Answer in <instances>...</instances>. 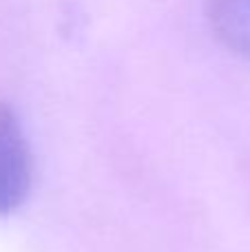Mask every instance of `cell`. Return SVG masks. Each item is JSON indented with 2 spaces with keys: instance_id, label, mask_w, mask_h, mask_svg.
I'll list each match as a JSON object with an SVG mask.
<instances>
[{
  "instance_id": "obj_1",
  "label": "cell",
  "mask_w": 250,
  "mask_h": 252,
  "mask_svg": "<svg viewBox=\"0 0 250 252\" xmlns=\"http://www.w3.org/2000/svg\"><path fill=\"white\" fill-rule=\"evenodd\" d=\"M33 161L18 113L0 102V215L20 208L31 190Z\"/></svg>"
},
{
  "instance_id": "obj_2",
  "label": "cell",
  "mask_w": 250,
  "mask_h": 252,
  "mask_svg": "<svg viewBox=\"0 0 250 252\" xmlns=\"http://www.w3.org/2000/svg\"><path fill=\"white\" fill-rule=\"evenodd\" d=\"M206 11L217 40L250 60V0H208Z\"/></svg>"
}]
</instances>
